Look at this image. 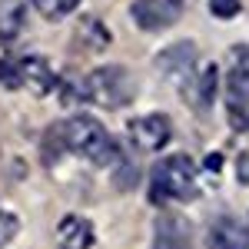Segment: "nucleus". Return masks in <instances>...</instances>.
Masks as SVG:
<instances>
[{
	"instance_id": "nucleus-1",
	"label": "nucleus",
	"mask_w": 249,
	"mask_h": 249,
	"mask_svg": "<svg viewBox=\"0 0 249 249\" xmlns=\"http://www.w3.org/2000/svg\"><path fill=\"white\" fill-rule=\"evenodd\" d=\"M60 130H63L67 153H77L83 160L96 163V166H107V170L120 160V146L107 133V126L93 116H70V120L60 123Z\"/></svg>"
},
{
	"instance_id": "nucleus-2",
	"label": "nucleus",
	"mask_w": 249,
	"mask_h": 249,
	"mask_svg": "<svg viewBox=\"0 0 249 249\" xmlns=\"http://www.w3.org/2000/svg\"><path fill=\"white\" fill-rule=\"evenodd\" d=\"M199 196V176H196V166L186 153H176L160 160V166L153 170V179H150V199L156 206L163 203H193Z\"/></svg>"
},
{
	"instance_id": "nucleus-3",
	"label": "nucleus",
	"mask_w": 249,
	"mask_h": 249,
	"mask_svg": "<svg viewBox=\"0 0 249 249\" xmlns=\"http://www.w3.org/2000/svg\"><path fill=\"white\" fill-rule=\"evenodd\" d=\"M133 96H136L133 73L126 67H116V63H107L83 80V100H90L103 110H123Z\"/></svg>"
},
{
	"instance_id": "nucleus-4",
	"label": "nucleus",
	"mask_w": 249,
	"mask_h": 249,
	"mask_svg": "<svg viewBox=\"0 0 249 249\" xmlns=\"http://www.w3.org/2000/svg\"><path fill=\"white\" fill-rule=\"evenodd\" d=\"M156 73L166 80L170 87H176L183 100L193 90V80L199 73V50L196 43H173L166 50L156 53Z\"/></svg>"
},
{
	"instance_id": "nucleus-5",
	"label": "nucleus",
	"mask_w": 249,
	"mask_h": 249,
	"mask_svg": "<svg viewBox=\"0 0 249 249\" xmlns=\"http://www.w3.org/2000/svg\"><path fill=\"white\" fill-rule=\"evenodd\" d=\"M226 103H230V123L236 130L249 126V47L232 53V67L226 73Z\"/></svg>"
},
{
	"instance_id": "nucleus-6",
	"label": "nucleus",
	"mask_w": 249,
	"mask_h": 249,
	"mask_svg": "<svg viewBox=\"0 0 249 249\" xmlns=\"http://www.w3.org/2000/svg\"><path fill=\"white\" fill-rule=\"evenodd\" d=\"M126 133H130L136 150L156 153V150H163L173 140V123H170L166 113H146V116L130 120V123H126Z\"/></svg>"
},
{
	"instance_id": "nucleus-7",
	"label": "nucleus",
	"mask_w": 249,
	"mask_h": 249,
	"mask_svg": "<svg viewBox=\"0 0 249 249\" xmlns=\"http://www.w3.org/2000/svg\"><path fill=\"white\" fill-rule=\"evenodd\" d=\"M130 17L143 30H170L176 20L183 17V0H133Z\"/></svg>"
},
{
	"instance_id": "nucleus-8",
	"label": "nucleus",
	"mask_w": 249,
	"mask_h": 249,
	"mask_svg": "<svg viewBox=\"0 0 249 249\" xmlns=\"http://www.w3.org/2000/svg\"><path fill=\"white\" fill-rule=\"evenodd\" d=\"M206 246L210 249H249V226L236 223L230 216H219L206 230Z\"/></svg>"
},
{
	"instance_id": "nucleus-9",
	"label": "nucleus",
	"mask_w": 249,
	"mask_h": 249,
	"mask_svg": "<svg viewBox=\"0 0 249 249\" xmlns=\"http://www.w3.org/2000/svg\"><path fill=\"white\" fill-rule=\"evenodd\" d=\"M17 80H20V87H27L34 96H43V93H50L53 90V70H50V63L43 57H23L17 60Z\"/></svg>"
},
{
	"instance_id": "nucleus-10",
	"label": "nucleus",
	"mask_w": 249,
	"mask_h": 249,
	"mask_svg": "<svg viewBox=\"0 0 249 249\" xmlns=\"http://www.w3.org/2000/svg\"><path fill=\"white\" fill-rule=\"evenodd\" d=\"M60 249H90L93 246V223L83 216H63L57 226Z\"/></svg>"
},
{
	"instance_id": "nucleus-11",
	"label": "nucleus",
	"mask_w": 249,
	"mask_h": 249,
	"mask_svg": "<svg viewBox=\"0 0 249 249\" xmlns=\"http://www.w3.org/2000/svg\"><path fill=\"white\" fill-rule=\"evenodd\" d=\"M216 83H219V70H216V63L199 67V73H196V80H193V90L186 93V100H190L199 113H206V110L213 107V100H216Z\"/></svg>"
},
{
	"instance_id": "nucleus-12",
	"label": "nucleus",
	"mask_w": 249,
	"mask_h": 249,
	"mask_svg": "<svg viewBox=\"0 0 249 249\" xmlns=\"http://www.w3.org/2000/svg\"><path fill=\"white\" fill-rule=\"evenodd\" d=\"M186 226L176 216H160L153 230V249H186Z\"/></svg>"
},
{
	"instance_id": "nucleus-13",
	"label": "nucleus",
	"mask_w": 249,
	"mask_h": 249,
	"mask_svg": "<svg viewBox=\"0 0 249 249\" xmlns=\"http://www.w3.org/2000/svg\"><path fill=\"white\" fill-rule=\"evenodd\" d=\"M27 23V3L23 0H0V40H17Z\"/></svg>"
},
{
	"instance_id": "nucleus-14",
	"label": "nucleus",
	"mask_w": 249,
	"mask_h": 249,
	"mask_svg": "<svg viewBox=\"0 0 249 249\" xmlns=\"http://www.w3.org/2000/svg\"><path fill=\"white\" fill-rule=\"evenodd\" d=\"M136 183H140V170H136L133 163L120 153V160L113 163V186H116L120 193H126V190H133Z\"/></svg>"
},
{
	"instance_id": "nucleus-15",
	"label": "nucleus",
	"mask_w": 249,
	"mask_h": 249,
	"mask_svg": "<svg viewBox=\"0 0 249 249\" xmlns=\"http://www.w3.org/2000/svg\"><path fill=\"white\" fill-rule=\"evenodd\" d=\"M67 153V143H63V130H60V123H53L47 133H43V160L47 163H57L60 156Z\"/></svg>"
},
{
	"instance_id": "nucleus-16",
	"label": "nucleus",
	"mask_w": 249,
	"mask_h": 249,
	"mask_svg": "<svg viewBox=\"0 0 249 249\" xmlns=\"http://www.w3.org/2000/svg\"><path fill=\"white\" fill-rule=\"evenodd\" d=\"M30 3H34L47 20H60V17H67L70 10L80 7V0H30Z\"/></svg>"
},
{
	"instance_id": "nucleus-17",
	"label": "nucleus",
	"mask_w": 249,
	"mask_h": 249,
	"mask_svg": "<svg viewBox=\"0 0 249 249\" xmlns=\"http://www.w3.org/2000/svg\"><path fill=\"white\" fill-rule=\"evenodd\" d=\"M17 230H20L17 216H14L10 210H3V206H0V246H7V243L17 236Z\"/></svg>"
},
{
	"instance_id": "nucleus-18",
	"label": "nucleus",
	"mask_w": 249,
	"mask_h": 249,
	"mask_svg": "<svg viewBox=\"0 0 249 249\" xmlns=\"http://www.w3.org/2000/svg\"><path fill=\"white\" fill-rule=\"evenodd\" d=\"M87 34H93V40H90V47H93V50H100V47H107V43H110V30H107V27H100L96 20H87V23H83L80 37H87Z\"/></svg>"
},
{
	"instance_id": "nucleus-19",
	"label": "nucleus",
	"mask_w": 249,
	"mask_h": 249,
	"mask_svg": "<svg viewBox=\"0 0 249 249\" xmlns=\"http://www.w3.org/2000/svg\"><path fill=\"white\" fill-rule=\"evenodd\" d=\"M239 7H243V0H210L213 17H219V20L236 17V14H239Z\"/></svg>"
},
{
	"instance_id": "nucleus-20",
	"label": "nucleus",
	"mask_w": 249,
	"mask_h": 249,
	"mask_svg": "<svg viewBox=\"0 0 249 249\" xmlns=\"http://www.w3.org/2000/svg\"><path fill=\"white\" fill-rule=\"evenodd\" d=\"M0 90H20L17 63H10V60H0Z\"/></svg>"
},
{
	"instance_id": "nucleus-21",
	"label": "nucleus",
	"mask_w": 249,
	"mask_h": 249,
	"mask_svg": "<svg viewBox=\"0 0 249 249\" xmlns=\"http://www.w3.org/2000/svg\"><path fill=\"white\" fill-rule=\"evenodd\" d=\"M236 179H239L243 186H249V153L236 156Z\"/></svg>"
},
{
	"instance_id": "nucleus-22",
	"label": "nucleus",
	"mask_w": 249,
	"mask_h": 249,
	"mask_svg": "<svg viewBox=\"0 0 249 249\" xmlns=\"http://www.w3.org/2000/svg\"><path fill=\"white\" fill-rule=\"evenodd\" d=\"M219 166H223V156H219V153L206 156V170H210V173H219Z\"/></svg>"
}]
</instances>
